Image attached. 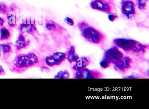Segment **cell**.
Segmentation results:
<instances>
[{
  "mask_svg": "<svg viewBox=\"0 0 149 109\" xmlns=\"http://www.w3.org/2000/svg\"><path fill=\"white\" fill-rule=\"evenodd\" d=\"M77 26L82 36L90 43L99 44L105 38V36L102 32L85 21H80Z\"/></svg>",
  "mask_w": 149,
  "mask_h": 109,
  "instance_id": "obj_1",
  "label": "cell"
},
{
  "mask_svg": "<svg viewBox=\"0 0 149 109\" xmlns=\"http://www.w3.org/2000/svg\"><path fill=\"white\" fill-rule=\"evenodd\" d=\"M64 20H65V22H66V24L68 25L72 26L74 25V20L69 17H66L64 19Z\"/></svg>",
  "mask_w": 149,
  "mask_h": 109,
  "instance_id": "obj_22",
  "label": "cell"
},
{
  "mask_svg": "<svg viewBox=\"0 0 149 109\" xmlns=\"http://www.w3.org/2000/svg\"><path fill=\"white\" fill-rule=\"evenodd\" d=\"M5 74V71L2 66L0 65V75H4Z\"/></svg>",
  "mask_w": 149,
  "mask_h": 109,
  "instance_id": "obj_24",
  "label": "cell"
},
{
  "mask_svg": "<svg viewBox=\"0 0 149 109\" xmlns=\"http://www.w3.org/2000/svg\"><path fill=\"white\" fill-rule=\"evenodd\" d=\"M103 75L101 72L95 70H90L86 68L76 71L74 78L76 79L102 78Z\"/></svg>",
  "mask_w": 149,
  "mask_h": 109,
  "instance_id": "obj_7",
  "label": "cell"
},
{
  "mask_svg": "<svg viewBox=\"0 0 149 109\" xmlns=\"http://www.w3.org/2000/svg\"><path fill=\"white\" fill-rule=\"evenodd\" d=\"M90 63V59L88 57L79 58L73 65L72 68L74 71H77L86 68Z\"/></svg>",
  "mask_w": 149,
  "mask_h": 109,
  "instance_id": "obj_11",
  "label": "cell"
},
{
  "mask_svg": "<svg viewBox=\"0 0 149 109\" xmlns=\"http://www.w3.org/2000/svg\"><path fill=\"white\" fill-rule=\"evenodd\" d=\"M137 77L135 76V75H131L130 76H128L125 78H136Z\"/></svg>",
  "mask_w": 149,
  "mask_h": 109,
  "instance_id": "obj_26",
  "label": "cell"
},
{
  "mask_svg": "<svg viewBox=\"0 0 149 109\" xmlns=\"http://www.w3.org/2000/svg\"><path fill=\"white\" fill-rule=\"evenodd\" d=\"M124 55L116 46L112 47L105 51L104 54V59L110 64H117L122 60Z\"/></svg>",
  "mask_w": 149,
  "mask_h": 109,
  "instance_id": "obj_5",
  "label": "cell"
},
{
  "mask_svg": "<svg viewBox=\"0 0 149 109\" xmlns=\"http://www.w3.org/2000/svg\"><path fill=\"white\" fill-rule=\"evenodd\" d=\"M0 47L1 48L2 52L4 56H7L8 54L11 53L12 51V49L11 47L8 44H3L0 45Z\"/></svg>",
  "mask_w": 149,
  "mask_h": 109,
  "instance_id": "obj_16",
  "label": "cell"
},
{
  "mask_svg": "<svg viewBox=\"0 0 149 109\" xmlns=\"http://www.w3.org/2000/svg\"><path fill=\"white\" fill-rule=\"evenodd\" d=\"M132 60L129 57H124L117 64L115 65V68L116 70L124 72L126 70L130 68Z\"/></svg>",
  "mask_w": 149,
  "mask_h": 109,
  "instance_id": "obj_10",
  "label": "cell"
},
{
  "mask_svg": "<svg viewBox=\"0 0 149 109\" xmlns=\"http://www.w3.org/2000/svg\"><path fill=\"white\" fill-rule=\"evenodd\" d=\"M110 64L109 62H108L107 60L104 59L102 60H101L100 63V66L103 69H106V68L109 67Z\"/></svg>",
  "mask_w": 149,
  "mask_h": 109,
  "instance_id": "obj_21",
  "label": "cell"
},
{
  "mask_svg": "<svg viewBox=\"0 0 149 109\" xmlns=\"http://www.w3.org/2000/svg\"><path fill=\"white\" fill-rule=\"evenodd\" d=\"M19 30L22 33L33 34L37 31L35 22L31 19H26L21 24Z\"/></svg>",
  "mask_w": 149,
  "mask_h": 109,
  "instance_id": "obj_9",
  "label": "cell"
},
{
  "mask_svg": "<svg viewBox=\"0 0 149 109\" xmlns=\"http://www.w3.org/2000/svg\"><path fill=\"white\" fill-rule=\"evenodd\" d=\"M5 23V21L2 18L0 17V27L3 26Z\"/></svg>",
  "mask_w": 149,
  "mask_h": 109,
  "instance_id": "obj_25",
  "label": "cell"
},
{
  "mask_svg": "<svg viewBox=\"0 0 149 109\" xmlns=\"http://www.w3.org/2000/svg\"><path fill=\"white\" fill-rule=\"evenodd\" d=\"M11 37V34L8 29L3 27L0 30V40H8Z\"/></svg>",
  "mask_w": 149,
  "mask_h": 109,
  "instance_id": "obj_14",
  "label": "cell"
},
{
  "mask_svg": "<svg viewBox=\"0 0 149 109\" xmlns=\"http://www.w3.org/2000/svg\"><path fill=\"white\" fill-rule=\"evenodd\" d=\"M66 59V53L63 52H56L45 59V62L48 66H54L59 65Z\"/></svg>",
  "mask_w": 149,
  "mask_h": 109,
  "instance_id": "obj_8",
  "label": "cell"
},
{
  "mask_svg": "<svg viewBox=\"0 0 149 109\" xmlns=\"http://www.w3.org/2000/svg\"><path fill=\"white\" fill-rule=\"evenodd\" d=\"M66 55V59L70 64L76 62L80 58L78 54L76 53L75 48L73 46L70 47Z\"/></svg>",
  "mask_w": 149,
  "mask_h": 109,
  "instance_id": "obj_13",
  "label": "cell"
},
{
  "mask_svg": "<svg viewBox=\"0 0 149 109\" xmlns=\"http://www.w3.org/2000/svg\"><path fill=\"white\" fill-rule=\"evenodd\" d=\"M121 11L124 16L131 19L136 14V5L132 0H121Z\"/></svg>",
  "mask_w": 149,
  "mask_h": 109,
  "instance_id": "obj_6",
  "label": "cell"
},
{
  "mask_svg": "<svg viewBox=\"0 0 149 109\" xmlns=\"http://www.w3.org/2000/svg\"><path fill=\"white\" fill-rule=\"evenodd\" d=\"M38 57L33 53L19 54L13 60L14 65L18 69L29 68L39 63Z\"/></svg>",
  "mask_w": 149,
  "mask_h": 109,
  "instance_id": "obj_3",
  "label": "cell"
},
{
  "mask_svg": "<svg viewBox=\"0 0 149 109\" xmlns=\"http://www.w3.org/2000/svg\"><path fill=\"white\" fill-rule=\"evenodd\" d=\"M118 18V16L115 13L110 14L108 15V19H109V20L111 22L115 21Z\"/></svg>",
  "mask_w": 149,
  "mask_h": 109,
  "instance_id": "obj_23",
  "label": "cell"
},
{
  "mask_svg": "<svg viewBox=\"0 0 149 109\" xmlns=\"http://www.w3.org/2000/svg\"><path fill=\"white\" fill-rule=\"evenodd\" d=\"M148 0H136V5L140 11L145 10L147 7Z\"/></svg>",
  "mask_w": 149,
  "mask_h": 109,
  "instance_id": "obj_17",
  "label": "cell"
},
{
  "mask_svg": "<svg viewBox=\"0 0 149 109\" xmlns=\"http://www.w3.org/2000/svg\"><path fill=\"white\" fill-rule=\"evenodd\" d=\"M70 77L69 72L67 70L59 72L55 76V78L68 79Z\"/></svg>",
  "mask_w": 149,
  "mask_h": 109,
  "instance_id": "obj_18",
  "label": "cell"
},
{
  "mask_svg": "<svg viewBox=\"0 0 149 109\" xmlns=\"http://www.w3.org/2000/svg\"><path fill=\"white\" fill-rule=\"evenodd\" d=\"M8 22V25L11 27H15L16 25V16L13 14L9 13L7 15Z\"/></svg>",
  "mask_w": 149,
  "mask_h": 109,
  "instance_id": "obj_15",
  "label": "cell"
},
{
  "mask_svg": "<svg viewBox=\"0 0 149 109\" xmlns=\"http://www.w3.org/2000/svg\"><path fill=\"white\" fill-rule=\"evenodd\" d=\"M7 12L8 7L6 5L3 3H0V13L6 14Z\"/></svg>",
  "mask_w": 149,
  "mask_h": 109,
  "instance_id": "obj_20",
  "label": "cell"
},
{
  "mask_svg": "<svg viewBox=\"0 0 149 109\" xmlns=\"http://www.w3.org/2000/svg\"><path fill=\"white\" fill-rule=\"evenodd\" d=\"M58 26L57 24L52 21H48L46 24V28L51 31H56Z\"/></svg>",
  "mask_w": 149,
  "mask_h": 109,
  "instance_id": "obj_19",
  "label": "cell"
},
{
  "mask_svg": "<svg viewBox=\"0 0 149 109\" xmlns=\"http://www.w3.org/2000/svg\"><path fill=\"white\" fill-rule=\"evenodd\" d=\"M113 41L117 47L123 49L126 53L144 52L148 47V45L131 39L118 38L113 40Z\"/></svg>",
  "mask_w": 149,
  "mask_h": 109,
  "instance_id": "obj_2",
  "label": "cell"
},
{
  "mask_svg": "<svg viewBox=\"0 0 149 109\" xmlns=\"http://www.w3.org/2000/svg\"><path fill=\"white\" fill-rule=\"evenodd\" d=\"M93 10L105 13H115L116 11L115 0H91L90 3Z\"/></svg>",
  "mask_w": 149,
  "mask_h": 109,
  "instance_id": "obj_4",
  "label": "cell"
},
{
  "mask_svg": "<svg viewBox=\"0 0 149 109\" xmlns=\"http://www.w3.org/2000/svg\"><path fill=\"white\" fill-rule=\"evenodd\" d=\"M0 56H1V48H0Z\"/></svg>",
  "mask_w": 149,
  "mask_h": 109,
  "instance_id": "obj_27",
  "label": "cell"
},
{
  "mask_svg": "<svg viewBox=\"0 0 149 109\" xmlns=\"http://www.w3.org/2000/svg\"><path fill=\"white\" fill-rule=\"evenodd\" d=\"M29 39L26 38L22 34L19 35L18 39L15 43V47L17 51H20L22 49H24L28 46L30 44Z\"/></svg>",
  "mask_w": 149,
  "mask_h": 109,
  "instance_id": "obj_12",
  "label": "cell"
}]
</instances>
